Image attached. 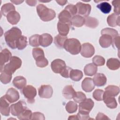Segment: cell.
<instances>
[{"label":"cell","instance_id":"6da1fadb","mask_svg":"<svg viewBox=\"0 0 120 120\" xmlns=\"http://www.w3.org/2000/svg\"><path fill=\"white\" fill-rule=\"evenodd\" d=\"M21 36V30L16 27H12L4 34L5 40L7 44L12 49L17 48V42Z\"/></svg>","mask_w":120,"mask_h":120},{"label":"cell","instance_id":"7a4b0ae2","mask_svg":"<svg viewBox=\"0 0 120 120\" xmlns=\"http://www.w3.org/2000/svg\"><path fill=\"white\" fill-rule=\"evenodd\" d=\"M37 12L40 19L44 22H48L53 20L56 16V13L52 9L47 8L43 4L37 6Z\"/></svg>","mask_w":120,"mask_h":120},{"label":"cell","instance_id":"3957f363","mask_svg":"<svg viewBox=\"0 0 120 120\" xmlns=\"http://www.w3.org/2000/svg\"><path fill=\"white\" fill-rule=\"evenodd\" d=\"M81 46L80 41L74 38L67 39L64 45V49L73 55H76L80 53Z\"/></svg>","mask_w":120,"mask_h":120},{"label":"cell","instance_id":"277c9868","mask_svg":"<svg viewBox=\"0 0 120 120\" xmlns=\"http://www.w3.org/2000/svg\"><path fill=\"white\" fill-rule=\"evenodd\" d=\"M22 63V60L20 58L15 56H12L9 62L4 66L3 70L13 74L21 67Z\"/></svg>","mask_w":120,"mask_h":120},{"label":"cell","instance_id":"5b68a950","mask_svg":"<svg viewBox=\"0 0 120 120\" xmlns=\"http://www.w3.org/2000/svg\"><path fill=\"white\" fill-rule=\"evenodd\" d=\"M22 92L29 103L33 104L35 102L34 98L37 95V90L35 87L30 85H27L22 89Z\"/></svg>","mask_w":120,"mask_h":120},{"label":"cell","instance_id":"8992f818","mask_svg":"<svg viewBox=\"0 0 120 120\" xmlns=\"http://www.w3.org/2000/svg\"><path fill=\"white\" fill-rule=\"evenodd\" d=\"M10 112L15 116L20 115L27 108L26 103L23 100H20L17 103L12 104L10 106Z\"/></svg>","mask_w":120,"mask_h":120},{"label":"cell","instance_id":"52a82bcc","mask_svg":"<svg viewBox=\"0 0 120 120\" xmlns=\"http://www.w3.org/2000/svg\"><path fill=\"white\" fill-rule=\"evenodd\" d=\"M94 53L95 48L91 44L85 43L82 45L80 53L83 57L90 58L94 55Z\"/></svg>","mask_w":120,"mask_h":120},{"label":"cell","instance_id":"ba28073f","mask_svg":"<svg viewBox=\"0 0 120 120\" xmlns=\"http://www.w3.org/2000/svg\"><path fill=\"white\" fill-rule=\"evenodd\" d=\"M77 13L79 15L86 17L88 16L91 11V6L89 4H85L78 2L76 4Z\"/></svg>","mask_w":120,"mask_h":120},{"label":"cell","instance_id":"9c48e42d","mask_svg":"<svg viewBox=\"0 0 120 120\" xmlns=\"http://www.w3.org/2000/svg\"><path fill=\"white\" fill-rule=\"evenodd\" d=\"M53 94V90L50 85H42L38 89V95L41 98H49Z\"/></svg>","mask_w":120,"mask_h":120},{"label":"cell","instance_id":"30bf717a","mask_svg":"<svg viewBox=\"0 0 120 120\" xmlns=\"http://www.w3.org/2000/svg\"><path fill=\"white\" fill-rule=\"evenodd\" d=\"M51 67L52 71L57 74H60V73L66 67L65 62L59 59L53 60L51 64Z\"/></svg>","mask_w":120,"mask_h":120},{"label":"cell","instance_id":"8fae6325","mask_svg":"<svg viewBox=\"0 0 120 120\" xmlns=\"http://www.w3.org/2000/svg\"><path fill=\"white\" fill-rule=\"evenodd\" d=\"M4 96L6 99L10 103H13L17 101L20 98L18 91L13 88L8 89L6 93V95Z\"/></svg>","mask_w":120,"mask_h":120},{"label":"cell","instance_id":"7c38bea8","mask_svg":"<svg viewBox=\"0 0 120 120\" xmlns=\"http://www.w3.org/2000/svg\"><path fill=\"white\" fill-rule=\"evenodd\" d=\"M103 100L106 106L111 109H114L117 106V103L114 97L110 95L105 91L104 92Z\"/></svg>","mask_w":120,"mask_h":120},{"label":"cell","instance_id":"4fadbf2b","mask_svg":"<svg viewBox=\"0 0 120 120\" xmlns=\"http://www.w3.org/2000/svg\"><path fill=\"white\" fill-rule=\"evenodd\" d=\"M9 102L6 99L5 96L0 98V112L2 115L8 116L9 115L10 108L9 107Z\"/></svg>","mask_w":120,"mask_h":120},{"label":"cell","instance_id":"5bb4252c","mask_svg":"<svg viewBox=\"0 0 120 120\" xmlns=\"http://www.w3.org/2000/svg\"><path fill=\"white\" fill-rule=\"evenodd\" d=\"M94 103L91 98H86L79 105V111L90 112L93 108Z\"/></svg>","mask_w":120,"mask_h":120},{"label":"cell","instance_id":"9a60e30c","mask_svg":"<svg viewBox=\"0 0 120 120\" xmlns=\"http://www.w3.org/2000/svg\"><path fill=\"white\" fill-rule=\"evenodd\" d=\"M12 57V54L10 52L7 48L2 50L0 52V70L3 69V67L5 63L10 60Z\"/></svg>","mask_w":120,"mask_h":120},{"label":"cell","instance_id":"2e32d148","mask_svg":"<svg viewBox=\"0 0 120 120\" xmlns=\"http://www.w3.org/2000/svg\"><path fill=\"white\" fill-rule=\"evenodd\" d=\"M82 88L86 92L91 91L95 88V84L92 78H85L82 82Z\"/></svg>","mask_w":120,"mask_h":120},{"label":"cell","instance_id":"e0dca14e","mask_svg":"<svg viewBox=\"0 0 120 120\" xmlns=\"http://www.w3.org/2000/svg\"><path fill=\"white\" fill-rule=\"evenodd\" d=\"M107 79L105 75L102 73H97L95 75L93 81L95 85L98 87L104 86L106 83Z\"/></svg>","mask_w":120,"mask_h":120},{"label":"cell","instance_id":"ac0fdd59","mask_svg":"<svg viewBox=\"0 0 120 120\" xmlns=\"http://www.w3.org/2000/svg\"><path fill=\"white\" fill-rule=\"evenodd\" d=\"M53 38L52 36L48 33H44L40 36V45L45 47L49 46L52 42Z\"/></svg>","mask_w":120,"mask_h":120},{"label":"cell","instance_id":"d6986e66","mask_svg":"<svg viewBox=\"0 0 120 120\" xmlns=\"http://www.w3.org/2000/svg\"><path fill=\"white\" fill-rule=\"evenodd\" d=\"M120 15L115 14H112L109 15L107 18V22L108 25L111 27H115L120 25Z\"/></svg>","mask_w":120,"mask_h":120},{"label":"cell","instance_id":"ffe728a7","mask_svg":"<svg viewBox=\"0 0 120 120\" xmlns=\"http://www.w3.org/2000/svg\"><path fill=\"white\" fill-rule=\"evenodd\" d=\"M6 17L8 21L12 25L16 24L20 20V15L15 10L8 13Z\"/></svg>","mask_w":120,"mask_h":120},{"label":"cell","instance_id":"44dd1931","mask_svg":"<svg viewBox=\"0 0 120 120\" xmlns=\"http://www.w3.org/2000/svg\"><path fill=\"white\" fill-rule=\"evenodd\" d=\"M76 94V91L73 88L72 85H68L66 86L63 90L62 95L67 99H71L73 98Z\"/></svg>","mask_w":120,"mask_h":120},{"label":"cell","instance_id":"7402d4cb","mask_svg":"<svg viewBox=\"0 0 120 120\" xmlns=\"http://www.w3.org/2000/svg\"><path fill=\"white\" fill-rule=\"evenodd\" d=\"M27 83L26 79L22 76H17L14 78L13 81V83L18 89H22L26 86Z\"/></svg>","mask_w":120,"mask_h":120},{"label":"cell","instance_id":"603a6c76","mask_svg":"<svg viewBox=\"0 0 120 120\" xmlns=\"http://www.w3.org/2000/svg\"><path fill=\"white\" fill-rule=\"evenodd\" d=\"M112 38L108 35H102L99 39V43L100 46L103 48H107L112 44Z\"/></svg>","mask_w":120,"mask_h":120},{"label":"cell","instance_id":"cb8c5ba5","mask_svg":"<svg viewBox=\"0 0 120 120\" xmlns=\"http://www.w3.org/2000/svg\"><path fill=\"white\" fill-rule=\"evenodd\" d=\"M72 15L66 10H63L58 15V18L60 22L66 23H69L71 22Z\"/></svg>","mask_w":120,"mask_h":120},{"label":"cell","instance_id":"d4e9b609","mask_svg":"<svg viewBox=\"0 0 120 120\" xmlns=\"http://www.w3.org/2000/svg\"><path fill=\"white\" fill-rule=\"evenodd\" d=\"M57 29L60 35L67 36L69 31V25L68 23H63L59 21L57 23Z\"/></svg>","mask_w":120,"mask_h":120},{"label":"cell","instance_id":"484cf974","mask_svg":"<svg viewBox=\"0 0 120 120\" xmlns=\"http://www.w3.org/2000/svg\"><path fill=\"white\" fill-rule=\"evenodd\" d=\"M85 22V18L80 15H75L71 19L70 22L71 24L76 27H81L84 24Z\"/></svg>","mask_w":120,"mask_h":120},{"label":"cell","instance_id":"4316f807","mask_svg":"<svg viewBox=\"0 0 120 120\" xmlns=\"http://www.w3.org/2000/svg\"><path fill=\"white\" fill-rule=\"evenodd\" d=\"M106 66L111 70H117L120 67V62L119 60L116 58H111L107 60Z\"/></svg>","mask_w":120,"mask_h":120},{"label":"cell","instance_id":"83f0119b","mask_svg":"<svg viewBox=\"0 0 120 120\" xmlns=\"http://www.w3.org/2000/svg\"><path fill=\"white\" fill-rule=\"evenodd\" d=\"M97 71V66L93 63H89L86 65L84 68V74L88 76H93V75H95Z\"/></svg>","mask_w":120,"mask_h":120},{"label":"cell","instance_id":"f1b7e54d","mask_svg":"<svg viewBox=\"0 0 120 120\" xmlns=\"http://www.w3.org/2000/svg\"><path fill=\"white\" fill-rule=\"evenodd\" d=\"M84 18V24L86 26L90 28L94 29L96 28L98 25V21L96 18L87 16Z\"/></svg>","mask_w":120,"mask_h":120},{"label":"cell","instance_id":"f546056e","mask_svg":"<svg viewBox=\"0 0 120 120\" xmlns=\"http://www.w3.org/2000/svg\"><path fill=\"white\" fill-rule=\"evenodd\" d=\"M67 39V36H63L59 34L54 37V43L58 48L62 49L64 48L65 42Z\"/></svg>","mask_w":120,"mask_h":120},{"label":"cell","instance_id":"4dcf8cb0","mask_svg":"<svg viewBox=\"0 0 120 120\" xmlns=\"http://www.w3.org/2000/svg\"><path fill=\"white\" fill-rule=\"evenodd\" d=\"M82 76L83 73L80 70L72 69L69 73V77L74 81H79Z\"/></svg>","mask_w":120,"mask_h":120},{"label":"cell","instance_id":"1f68e13d","mask_svg":"<svg viewBox=\"0 0 120 120\" xmlns=\"http://www.w3.org/2000/svg\"><path fill=\"white\" fill-rule=\"evenodd\" d=\"M15 10V6L12 3H8L4 4L1 8V14L5 16H7L10 12Z\"/></svg>","mask_w":120,"mask_h":120},{"label":"cell","instance_id":"d6a6232c","mask_svg":"<svg viewBox=\"0 0 120 120\" xmlns=\"http://www.w3.org/2000/svg\"><path fill=\"white\" fill-rule=\"evenodd\" d=\"M105 91L110 95L117 96L120 93V88L118 86L110 85L105 88Z\"/></svg>","mask_w":120,"mask_h":120},{"label":"cell","instance_id":"836d02e7","mask_svg":"<svg viewBox=\"0 0 120 120\" xmlns=\"http://www.w3.org/2000/svg\"><path fill=\"white\" fill-rule=\"evenodd\" d=\"M12 74L4 70L1 71V74L0 76L1 82L3 84H7L10 82L12 79Z\"/></svg>","mask_w":120,"mask_h":120},{"label":"cell","instance_id":"e575fe53","mask_svg":"<svg viewBox=\"0 0 120 120\" xmlns=\"http://www.w3.org/2000/svg\"><path fill=\"white\" fill-rule=\"evenodd\" d=\"M97 7L104 14H108L112 9L111 5L106 2H103L98 4L97 5Z\"/></svg>","mask_w":120,"mask_h":120},{"label":"cell","instance_id":"d590c367","mask_svg":"<svg viewBox=\"0 0 120 120\" xmlns=\"http://www.w3.org/2000/svg\"><path fill=\"white\" fill-rule=\"evenodd\" d=\"M101 33L102 35H108L110 36L112 39L116 37L119 36L118 32L116 30L110 28H105L102 29Z\"/></svg>","mask_w":120,"mask_h":120},{"label":"cell","instance_id":"8d00e7d4","mask_svg":"<svg viewBox=\"0 0 120 120\" xmlns=\"http://www.w3.org/2000/svg\"><path fill=\"white\" fill-rule=\"evenodd\" d=\"M77 109V104L72 101H70L68 102L66 105V110L68 112L73 113L75 112Z\"/></svg>","mask_w":120,"mask_h":120},{"label":"cell","instance_id":"74e56055","mask_svg":"<svg viewBox=\"0 0 120 120\" xmlns=\"http://www.w3.org/2000/svg\"><path fill=\"white\" fill-rule=\"evenodd\" d=\"M27 38L24 36L22 35L17 42V48L19 50H22L27 46Z\"/></svg>","mask_w":120,"mask_h":120},{"label":"cell","instance_id":"f35d334b","mask_svg":"<svg viewBox=\"0 0 120 120\" xmlns=\"http://www.w3.org/2000/svg\"><path fill=\"white\" fill-rule=\"evenodd\" d=\"M40 36L38 34H35L31 36L29 38V44L33 47H37L40 45L39 38Z\"/></svg>","mask_w":120,"mask_h":120},{"label":"cell","instance_id":"ab89813d","mask_svg":"<svg viewBox=\"0 0 120 120\" xmlns=\"http://www.w3.org/2000/svg\"><path fill=\"white\" fill-rule=\"evenodd\" d=\"M92 62L96 66H102L105 64L104 57L100 55H96L92 58Z\"/></svg>","mask_w":120,"mask_h":120},{"label":"cell","instance_id":"60d3db41","mask_svg":"<svg viewBox=\"0 0 120 120\" xmlns=\"http://www.w3.org/2000/svg\"><path fill=\"white\" fill-rule=\"evenodd\" d=\"M36 60V65L39 68H44L48 64L47 60L44 56H41L37 58Z\"/></svg>","mask_w":120,"mask_h":120},{"label":"cell","instance_id":"b9f144b4","mask_svg":"<svg viewBox=\"0 0 120 120\" xmlns=\"http://www.w3.org/2000/svg\"><path fill=\"white\" fill-rule=\"evenodd\" d=\"M32 114V112L27 108L20 115L17 116V118L19 120H31Z\"/></svg>","mask_w":120,"mask_h":120},{"label":"cell","instance_id":"7bdbcfd3","mask_svg":"<svg viewBox=\"0 0 120 120\" xmlns=\"http://www.w3.org/2000/svg\"><path fill=\"white\" fill-rule=\"evenodd\" d=\"M86 99V96L84 93L81 91H77L75 97L73 98L74 100L78 103L83 101Z\"/></svg>","mask_w":120,"mask_h":120},{"label":"cell","instance_id":"ee69618b","mask_svg":"<svg viewBox=\"0 0 120 120\" xmlns=\"http://www.w3.org/2000/svg\"><path fill=\"white\" fill-rule=\"evenodd\" d=\"M32 55L34 59L36 60L40 57L44 56L45 54L43 49L39 47H37L32 49Z\"/></svg>","mask_w":120,"mask_h":120},{"label":"cell","instance_id":"f6af8a7d","mask_svg":"<svg viewBox=\"0 0 120 120\" xmlns=\"http://www.w3.org/2000/svg\"><path fill=\"white\" fill-rule=\"evenodd\" d=\"M104 91L100 89H96L93 93V98L97 101H101L103 100V95Z\"/></svg>","mask_w":120,"mask_h":120},{"label":"cell","instance_id":"bcb514c9","mask_svg":"<svg viewBox=\"0 0 120 120\" xmlns=\"http://www.w3.org/2000/svg\"><path fill=\"white\" fill-rule=\"evenodd\" d=\"M65 9L67 10L70 14L72 16H75L77 13L76 7L74 5H72V4L68 5L65 7Z\"/></svg>","mask_w":120,"mask_h":120},{"label":"cell","instance_id":"7dc6e473","mask_svg":"<svg viewBox=\"0 0 120 120\" xmlns=\"http://www.w3.org/2000/svg\"><path fill=\"white\" fill-rule=\"evenodd\" d=\"M76 115L78 120H87L90 119L89 117V112H86L79 111V112Z\"/></svg>","mask_w":120,"mask_h":120},{"label":"cell","instance_id":"c3c4849f","mask_svg":"<svg viewBox=\"0 0 120 120\" xmlns=\"http://www.w3.org/2000/svg\"><path fill=\"white\" fill-rule=\"evenodd\" d=\"M45 117L44 115L40 112H34L32 113L31 120H44Z\"/></svg>","mask_w":120,"mask_h":120},{"label":"cell","instance_id":"681fc988","mask_svg":"<svg viewBox=\"0 0 120 120\" xmlns=\"http://www.w3.org/2000/svg\"><path fill=\"white\" fill-rule=\"evenodd\" d=\"M112 5L114 6V14L117 15H120V0H113L112 2Z\"/></svg>","mask_w":120,"mask_h":120},{"label":"cell","instance_id":"f907efd6","mask_svg":"<svg viewBox=\"0 0 120 120\" xmlns=\"http://www.w3.org/2000/svg\"><path fill=\"white\" fill-rule=\"evenodd\" d=\"M72 68L66 66L64 69L60 73V75L63 77L68 78L69 77V73Z\"/></svg>","mask_w":120,"mask_h":120},{"label":"cell","instance_id":"816d5d0a","mask_svg":"<svg viewBox=\"0 0 120 120\" xmlns=\"http://www.w3.org/2000/svg\"><path fill=\"white\" fill-rule=\"evenodd\" d=\"M119 38H120V36H117L114 38L112 39V46L114 48H117L119 49Z\"/></svg>","mask_w":120,"mask_h":120},{"label":"cell","instance_id":"f5cc1de1","mask_svg":"<svg viewBox=\"0 0 120 120\" xmlns=\"http://www.w3.org/2000/svg\"><path fill=\"white\" fill-rule=\"evenodd\" d=\"M110 119L106 115L104 114L103 113L99 112L96 118V120H109Z\"/></svg>","mask_w":120,"mask_h":120},{"label":"cell","instance_id":"db71d44e","mask_svg":"<svg viewBox=\"0 0 120 120\" xmlns=\"http://www.w3.org/2000/svg\"><path fill=\"white\" fill-rule=\"evenodd\" d=\"M26 3L30 6H34L36 5L37 1V0H26Z\"/></svg>","mask_w":120,"mask_h":120},{"label":"cell","instance_id":"11a10c76","mask_svg":"<svg viewBox=\"0 0 120 120\" xmlns=\"http://www.w3.org/2000/svg\"><path fill=\"white\" fill-rule=\"evenodd\" d=\"M56 1L61 6H63L65 5L66 3L67 2V0H56Z\"/></svg>","mask_w":120,"mask_h":120},{"label":"cell","instance_id":"9f6ffc18","mask_svg":"<svg viewBox=\"0 0 120 120\" xmlns=\"http://www.w3.org/2000/svg\"><path fill=\"white\" fill-rule=\"evenodd\" d=\"M11 2L16 5L20 4L23 2V0H11Z\"/></svg>","mask_w":120,"mask_h":120},{"label":"cell","instance_id":"6f0895ef","mask_svg":"<svg viewBox=\"0 0 120 120\" xmlns=\"http://www.w3.org/2000/svg\"><path fill=\"white\" fill-rule=\"evenodd\" d=\"M68 120H78L77 115H72V116H69V118H68Z\"/></svg>","mask_w":120,"mask_h":120}]
</instances>
